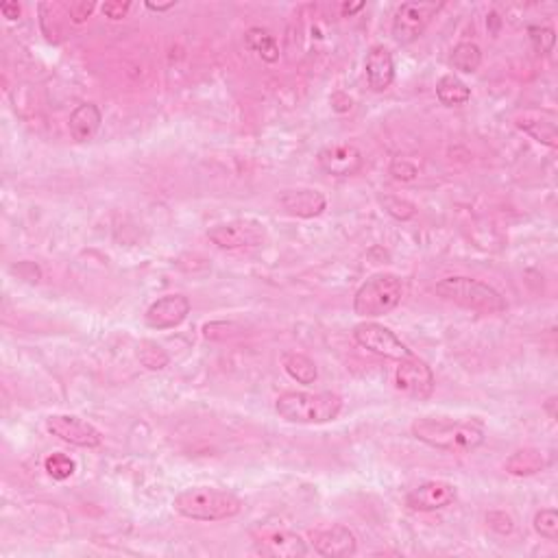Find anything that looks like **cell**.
<instances>
[{"label": "cell", "instance_id": "6da1fadb", "mask_svg": "<svg viewBox=\"0 0 558 558\" xmlns=\"http://www.w3.org/2000/svg\"><path fill=\"white\" fill-rule=\"evenodd\" d=\"M410 432L416 441L447 454H471L486 439L485 424L480 419L454 421L421 416L412 421Z\"/></svg>", "mask_w": 558, "mask_h": 558}, {"label": "cell", "instance_id": "7a4b0ae2", "mask_svg": "<svg viewBox=\"0 0 558 558\" xmlns=\"http://www.w3.org/2000/svg\"><path fill=\"white\" fill-rule=\"evenodd\" d=\"M343 399L336 393H304L288 391L275 399V412L288 424L323 425L339 419Z\"/></svg>", "mask_w": 558, "mask_h": 558}, {"label": "cell", "instance_id": "3957f363", "mask_svg": "<svg viewBox=\"0 0 558 558\" xmlns=\"http://www.w3.org/2000/svg\"><path fill=\"white\" fill-rule=\"evenodd\" d=\"M175 511L193 521H225L243 512V502L234 493L214 486H193L173 500Z\"/></svg>", "mask_w": 558, "mask_h": 558}, {"label": "cell", "instance_id": "277c9868", "mask_svg": "<svg viewBox=\"0 0 558 558\" xmlns=\"http://www.w3.org/2000/svg\"><path fill=\"white\" fill-rule=\"evenodd\" d=\"M434 293L450 304L480 314H500L506 310V299L495 288L480 279L445 278L436 284Z\"/></svg>", "mask_w": 558, "mask_h": 558}, {"label": "cell", "instance_id": "5b68a950", "mask_svg": "<svg viewBox=\"0 0 558 558\" xmlns=\"http://www.w3.org/2000/svg\"><path fill=\"white\" fill-rule=\"evenodd\" d=\"M404 296V281L393 273H378L356 290L354 313L365 319L391 314Z\"/></svg>", "mask_w": 558, "mask_h": 558}, {"label": "cell", "instance_id": "8992f818", "mask_svg": "<svg viewBox=\"0 0 558 558\" xmlns=\"http://www.w3.org/2000/svg\"><path fill=\"white\" fill-rule=\"evenodd\" d=\"M210 243H214L219 249L236 251V249H253V246L264 245L266 227L260 220L238 219L229 223H219L208 229Z\"/></svg>", "mask_w": 558, "mask_h": 558}, {"label": "cell", "instance_id": "52a82bcc", "mask_svg": "<svg viewBox=\"0 0 558 558\" xmlns=\"http://www.w3.org/2000/svg\"><path fill=\"white\" fill-rule=\"evenodd\" d=\"M354 339H356V343H358L360 347H365L366 351H371V354L380 356V358H386V360L401 362V360L410 358V356H415L408 349V345H406L404 340L395 334V331H391L389 328H384V325H380V323H373V321H365V323L356 325Z\"/></svg>", "mask_w": 558, "mask_h": 558}, {"label": "cell", "instance_id": "ba28073f", "mask_svg": "<svg viewBox=\"0 0 558 558\" xmlns=\"http://www.w3.org/2000/svg\"><path fill=\"white\" fill-rule=\"evenodd\" d=\"M441 3H404L393 18V38L397 44H410L419 39L432 18L441 12Z\"/></svg>", "mask_w": 558, "mask_h": 558}, {"label": "cell", "instance_id": "9c48e42d", "mask_svg": "<svg viewBox=\"0 0 558 558\" xmlns=\"http://www.w3.org/2000/svg\"><path fill=\"white\" fill-rule=\"evenodd\" d=\"M395 386L397 391L412 397V399H427V397H432V393H434V371L424 360H419L416 356H410V358L401 360L399 366H397Z\"/></svg>", "mask_w": 558, "mask_h": 558}, {"label": "cell", "instance_id": "30bf717a", "mask_svg": "<svg viewBox=\"0 0 558 558\" xmlns=\"http://www.w3.org/2000/svg\"><path fill=\"white\" fill-rule=\"evenodd\" d=\"M47 430L57 439L74 447H83V450H94L103 443V434L97 427L73 415H50L47 419Z\"/></svg>", "mask_w": 558, "mask_h": 558}, {"label": "cell", "instance_id": "8fae6325", "mask_svg": "<svg viewBox=\"0 0 558 558\" xmlns=\"http://www.w3.org/2000/svg\"><path fill=\"white\" fill-rule=\"evenodd\" d=\"M190 299L184 295H166L159 296L158 301L149 305L147 314H144V323L149 325L150 330H173L177 325L184 323L190 314Z\"/></svg>", "mask_w": 558, "mask_h": 558}, {"label": "cell", "instance_id": "7c38bea8", "mask_svg": "<svg viewBox=\"0 0 558 558\" xmlns=\"http://www.w3.org/2000/svg\"><path fill=\"white\" fill-rule=\"evenodd\" d=\"M456 497H459V491L454 485L445 480H430L406 495V506L419 512H434L454 504Z\"/></svg>", "mask_w": 558, "mask_h": 558}, {"label": "cell", "instance_id": "4fadbf2b", "mask_svg": "<svg viewBox=\"0 0 558 558\" xmlns=\"http://www.w3.org/2000/svg\"><path fill=\"white\" fill-rule=\"evenodd\" d=\"M515 127L545 147H558V116L550 109H524L515 116Z\"/></svg>", "mask_w": 558, "mask_h": 558}, {"label": "cell", "instance_id": "5bb4252c", "mask_svg": "<svg viewBox=\"0 0 558 558\" xmlns=\"http://www.w3.org/2000/svg\"><path fill=\"white\" fill-rule=\"evenodd\" d=\"M313 547L316 554L328 558L354 556L358 552V539L347 526H330L313 532Z\"/></svg>", "mask_w": 558, "mask_h": 558}, {"label": "cell", "instance_id": "9a60e30c", "mask_svg": "<svg viewBox=\"0 0 558 558\" xmlns=\"http://www.w3.org/2000/svg\"><path fill=\"white\" fill-rule=\"evenodd\" d=\"M278 203L286 214L295 219H316L328 210V199L316 188L284 190L278 197Z\"/></svg>", "mask_w": 558, "mask_h": 558}, {"label": "cell", "instance_id": "2e32d148", "mask_svg": "<svg viewBox=\"0 0 558 558\" xmlns=\"http://www.w3.org/2000/svg\"><path fill=\"white\" fill-rule=\"evenodd\" d=\"M319 166L331 177H351L360 173L365 158L354 144H331L319 153Z\"/></svg>", "mask_w": 558, "mask_h": 558}, {"label": "cell", "instance_id": "e0dca14e", "mask_svg": "<svg viewBox=\"0 0 558 558\" xmlns=\"http://www.w3.org/2000/svg\"><path fill=\"white\" fill-rule=\"evenodd\" d=\"M365 70H366V83L373 92H386L395 82V62L393 55L386 47H373L366 53L365 59Z\"/></svg>", "mask_w": 558, "mask_h": 558}, {"label": "cell", "instance_id": "ac0fdd59", "mask_svg": "<svg viewBox=\"0 0 558 558\" xmlns=\"http://www.w3.org/2000/svg\"><path fill=\"white\" fill-rule=\"evenodd\" d=\"M100 123H103V112L99 109V105L82 103L70 114V135H73L74 142H88L99 133Z\"/></svg>", "mask_w": 558, "mask_h": 558}, {"label": "cell", "instance_id": "d6986e66", "mask_svg": "<svg viewBox=\"0 0 558 558\" xmlns=\"http://www.w3.org/2000/svg\"><path fill=\"white\" fill-rule=\"evenodd\" d=\"M260 552L266 556H279V558H296L308 554V543L301 539L299 535L288 530L270 532L260 543Z\"/></svg>", "mask_w": 558, "mask_h": 558}, {"label": "cell", "instance_id": "ffe728a7", "mask_svg": "<svg viewBox=\"0 0 558 558\" xmlns=\"http://www.w3.org/2000/svg\"><path fill=\"white\" fill-rule=\"evenodd\" d=\"M547 467V459L541 450L537 447H524V450H517L506 459L504 469L506 474L515 477H528L541 474Z\"/></svg>", "mask_w": 558, "mask_h": 558}, {"label": "cell", "instance_id": "44dd1931", "mask_svg": "<svg viewBox=\"0 0 558 558\" xmlns=\"http://www.w3.org/2000/svg\"><path fill=\"white\" fill-rule=\"evenodd\" d=\"M436 99L441 100V105L445 107H460V105L469 103L471 90L469 85L462 82L456 74H443L436 83Z\"/></svg>", "mask_w": 558, "mask_h": 558}, {"label": "cell", "instance_id": "7402d4cb", "mask_svg": "<svg viewBox=\"0 0 558 558\" xmlns=\"http://www.w3.org/2000/svg\"><path fill=\"white\" fill-rule=\"evenodd\" d=\"M281 362H284L286 373H288L295 382H299V384L310 386L314 384L316 378H319V369H316L314 360L310 358V356L299 354V351H286V354L281 356Z\"/></svg>", "mask_w": 558, "mask_h": 558}, {"label": "cell", "instance_id": "603a6c76", "mask_svg": "<svg viewBox=\"0 0 558 558\" xmlns=\"http://www.w3.org/2000/svg\"><path fill=\"white\" fill-rule=\"evenodd\" d=\"M245 42H246V48L253 50L255 55H260V57H262V62H266V64L279 62L278 39H275L269 31H264V29L251 27L249 31L245 33Z\"/></svg>", "mask_w": 558, "mask_h": 558}, {"label": "cell", "instance_id": "cb8c5ba5", "mask_svg": "<svg viewBox=\"0 0 558 558\" xmlns=\"http://www.w3.org/2000/svg\"><path fill=\"white\" fill-rule=\"evenodd\" d=\"M482 64V50L474 42H460L451 50V66L462 74H474Z\"/></svg>", "mask_w": 558, "mask_h": 558}, {"label": "cell", "instance_id": "d4e9b609", "mask_svg": "<svg viewBox=\"0 0 558 558\" xmlns=\"http://www.w3.org/2000/svg\"><path fill=\"white\" fill-rule=\"evenodd\" d=\"M44 469H47V474L53 477V480H68V477L74 476V471H77V462H74L70 456L62 454V451H57V454H50L47 460H44Z\"/></svg>", "mask_w": 558, "mask_h": 558}, {"label": "cell", "instance_id": "484cf974", "mask_svg": "<svg viewBox=\"0 0 558 558\" xmlns=\"http://www.w3.org/2000/svg\"><path fill=\"white\" fill-rule=\"evenodd\" d=\"M138 360L142 362V366H147L149 371H162L170 362L168 354H166L162 347L149 343V340L138 347Z\"/></svg>", "mask_w": 558, "mask_h": 558}, {"label": "cell", "instance_id": "4316f807", "mask_svg": "<svg viewBox=\"0 0 558 558\" xmlns=\"http://www.w3.org/2000/svg\"><path fill=\"white\" fill-rule=\"evenodd\" d=\"M382 208L386 210V214L393 216L395 220H410L416 216L415 203H410V201H406L401 197H395V194H386V197H382Z\"/></svg>", "mask_w": 558, "mask_h": 558}, {"label": "cell", "instance_id": "83f0119b", "mask_svg": "<svg viewBox=\"0 0 558 558\" xmlns=\"http://www.w3.org/2000/svg\"><path fill=\"white\" fill-rule=\"evenodd\" d=\"M535 530L537 535L545 541L554 543L558 539V512L554 509L539 511L535 515Z\"/></svg>", "mask_w": 558, "mask_h": 558}, {"label": "cell", "instance_id": "f1b7e54d", "mask_svg": "<svg viewBox=\"0 0 558 558\" xmlns=\"http://www.w3.org/2000/svg\"><path fill=\"white\" fill-rule=\"evenodd\" d=\"M528 35H530V42H532V47H535L537 53H541V55L552 53V48H554V44H556L554 29L552 27H530L528 29Z\"/></svg>", "mask_w": 558, "mask_h": 558}, {"label": "cell", "instance_id": "f546056e", "mask_svg": "<svg viewBox=\"0 0 558 558\" xmlns=\"http://www.w3.org/2000/svg\"><path fill=\"white\" fill-rule=\"evenodd\" d=\"M389 173L393 175L395 181H401V184H408V181H415L419 177V166L415 162H410L408 158H395L391 162Z\"/></svg>", "mask_w": 558, "mask_h": 558}, {"label": "cell", "instance_id": "4dcf8cb0", "mask_svg": "<svg viewBox=\"0 0 558 558\" xmlns=\"http://www.w3.org/2000/svg\"><path fill=\"white\" fill-rule=\"evenodd\" d=\"M486 524H489V528H493L495 532H500V535H511L512 530H515V524H512L511 515H506V512H500V511H493L486 515Z\"/></svg>", "mask_w": 558, "mask_h": 558}, {"label": "cell", "instance_id": "1f68e13d", "mask_svg": "<svg viewBox=\"0 0 558 558\" xmlns=\"http://www.w3.org/2000/svg\"><path fill=\"white\" fill-rule=\"evenodd\" d=\"M100 12H103V16L109 18V20H123V18H127L129 12H132V3H123V0H109V3H105L103 7H100Z\"/></svg>", "mask_w": 558, "mask_h": 558}, {"label": "cell", "instance_id": "d6a6232c", "mask_svg": "<svg viewBox=\"0 0 558 558\" xmlns=\"http://www.w3.org/2000/svg\"><path fill=\"white\" fill-rule=\"evenodd\" d=\"M94 9H97V4L88 3V0H82V3H70L68 4L70 18H73V22H77V24L85 22V20L92 16Z\"/></svg>", "mask_w": 558, "mask_h": 558}, {"label": "cell", "instance_id": "836d02e7", "mask_svg": "<svg viewBox=\"0 0 558 558\" xmlns=\"http://www.w3.org/2000/svg\"><path fill=\"white\" fill-rule=\"evenodd\" d=\"M13 270L27 281H39V278H42V270H39V266L33 262H20L18 266H13Z\"/></svg>", "mask_w": 558, "mask_h": 558}, {"label": "cell", "instance_id": "e575fe53", "mask_svg": "<svg viewBox=\"0 0 558 558\" xmlns=\"http://www.w3.org/2000/svg\"><path fill=\"white\" fill-rule=\"evenodd\" d=\"M331 103V109L339 114H347L351 112V107H354V100H351V97H347L345 92H334L330 99Z\"/></svg>", "mask_w": 558, "mask_h": 558}, {"label": "cell", "instance_id": "d590c367", "mask_svg": "<svg viewBox=\"0 0 558 558\" xmlns=\"http://www.w3.org/2000/svg\"><path fill=\"white\" fill-rule=\"evenodd\" d=\"M0 12H3V16L7 20H18L20 16H22V7H20L18 3H12V0L0 3Z\"/></svg>", "mask_w": 558, "mask_h": 558}, {"label": "cell", "instance_id": "8d00e7d4", "mask_svg": "<svg viewBox=\"0 0 558 558\" xmlns=\"http://www.w3.org/2000/svg\"><path fill=\"white\" fill-rule=\"evenodd\" d=\"M362 9H365V3H345L343 7H340V13H343V16L347 18V16H354V13H358V12H362Z\"/></svg>", "mask_w": 558, "mask_h": 558}, {"label": "cell", "instance_id": "74e56055", "mask_svg": "<svg viewBox=\"0 0 558 558\" xmlns=\"http://www.w3.org/2000/svg\"><path fill=\"white\" fill-rule=\"evenodd\" d=\"M175 3H166V4H153V3H147V9H150V12H168V9H173Z\"/></svg>", "mask_w": 558, "mask_h": 558}, {"label": "cell", "instance_id": "f35d334b", "mask_svg": "<svg viewBox=\"0 0 558 558\" xmlns=\"http://www.w3.org/2000/svg\"><path fill=\"white\" fill-rule=\"evenodd\" d=\"M554 406H556V397H550V399H547V404H545V410L550 412L552 419H556V410H554Z\"/></svg>", "mask_w": 558, "mask_h": 558}]
</instances>
